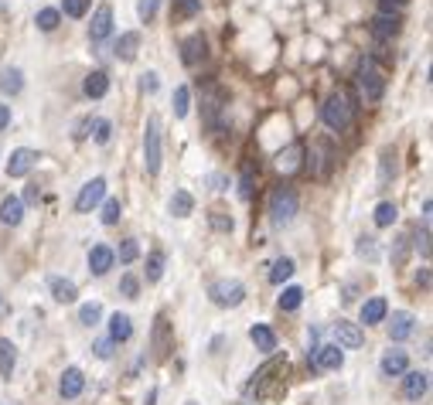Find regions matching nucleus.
<instances>
[{
	"label": "nucleus",
	"instance_id": "1",
	"mask_svg": "<svg viewBox=\"0 0 433 405\" xmlns=\"http://www.w3.org/2000/svg\"><path fill=\"white\" fill-rule=\"evenodd\" d=\"M297 208H300V198H297V191L290 188V184L273 188V194H270V218H273L276 229L290 225V222H294V214H297Z\"/></svg>",
	"mask_w": 433,
	"mask_h": 405
},
{
	"label": "nucleus",
	"instance_id": "2",
	"mask_svg": "<svg viewBox=\"0 0 433 405\" xmlns=\"http://www.w3.org/2000/svg\"><path fill=\"white\" fill-rule=\"evenodd\" d=\"M358 89H362L365 102H379L386 96V75H382L375 58H362L358 61Z\"/></svg>",
	"mask_w": 433,
	"mask_h": 405
},
{
	"label": "nucleus",
	"instance_id": "3",
	"mask_svg": "<svg viewBox=\"0 0 433 405\" xmlns=\"http://www.w3.org/2000/svg\"><path fill=\"white\" fill-rule=\"evenodd\" d=\"M143 167L150 177L160 174V119L158 116H147V126H143Z\"/></svg>",
	"mask_w": 433,
	"mask_h": 405
},
{
	"label": "nucleus",
	"instance_id": "4",
	"mask_svg": "<svg viewBox=\"0 0 433 405\" xmlns=\"http://www.w3.org/2000/svg\"><path fill=\"white\" fill-rule=\"evenodd\" d=\"M321 119H324V126L328 130H335V133H341L348 123H352V106H348V99L345 96H328L324 99V106H321Z\"/></svg>",
	"mask_w": 433,
	"mask_h": 405
},
{
	"label": "nucleus",
	"instance_id": "5",
	"mask_svg": "<svg viewBox=\"0 0 433 405\" xmlns=\"http://www.w3.org/2000/svg\"><path fill=\"white\" fill-rule=\"evenodd\" d=\"M208 296L215 300L218 307H239L246 300V286L239 279H218V283H212Z\"/></svg>",
	"mask_w": 433,
	"mask_h": 405
},
{
	"label": "nucleus",
	"instance_id": "6",
	"mask_svg": "<svg viewBox=\"0 0 433 405\" xmlns=\"http://www.w3.org/2000/svg\"><path fill=\"white\" fill-rule=\"evenodd\" d=\"M341 365H345V351L338 344H324L311 351V368H317V371H338Z\"/></svg>",
	"mask_w": 433,
	"mask_h": 405
},
{
	"label": "nucleus",
	"instance_id": "7",
	"mask_svg": "<svg viewBox=\"0 0 433 405\" xmlns=\"http://www.w3.org/2000/svg\"><path fill=\"white\" fill-rule=\"evenodd\" d=\"M102 198H106V177H93L89 184H82L79 198H76V212H93Z\"/></svg>",
	"mask_w": 433,
	"mask_h": 405
},
{
	"label": "nucleus",
	"instance_id": "8",
	"mask_svg": "<svg viewBox=\"0 0 433 405\" xmlns=\"http://www.w3.org/2000/svg\"><path fill=\"white\" fill-rule=\"evenodd\" d=\"M331 334H335V344L338 347H348V351H355V347L365 344V334H362V327H358V324H352V320H338L335 327H331Z\"/></svg>",
	"mask_w": 433,
	"mask_h": 405
},
{
	"label": "nucleus",
	"instance_id": "9",
	"mask_svg": "<svg viewBox=\"0 0 433 405\" xmlns=\"http://www.w3.org/2000/svg\"><path fill=\"white\" fill-rule=\"evenodd\" d=\"M427 392H430V375L427 371H406V378H403V399L406 402H420Z\"/></svg>",
	"mask_w": 433,
	"mask_h": 405
},
{
	"label": "nucleus",
	"instance_id": "10",
	"mask_svg": "<svg viewBox=\"0 0 433 405\" xmlns=\"http://www.w3.org/2000/svg\"><path fill=\"white\" fill-rule=\"evenodd\" d=\"M205 58H208V44H205L201 35H191V38L181 41V61H184L188 68H198Z\"/></svg>",
	"mask_w": 433,
	"mask_h": 405
},
{
	"label": "nucleus",
	"instance_id": "11",
	"mask_svg": "<svg viewBox=\"0 0 433 405\" xmlns=\"http://www.w3.org/2000/svg\"><path fill=\"white\" fill-rule=\"evenodd\" d=\"M35 164H38V150H31V147H18V150L11 154V160H7V174H11V177H28Z\"/></svg>",
	"mask_w": 433,
	"mask_h": 405
},
{
	"label": "nucleus",
	"instance_id": "12",
	"mask_svg": "<svg viewBox=\"0 0 433 405\" xmlns=\"http://www.w3.org/2000/svg\"><path fill=\"white\" fill-rule=\"evenodd\" d=\"M416 330V317L410 313V310H396L393 317H389V341H406V337H413Z\"/></svg>",
	"mask_w": 433,
	"mask_h": 405
},
{
	"label": "nucleus",
	"instance_id": "13",
	"mask_svg": "<svg viewBox=\"0 0 433 405\" xmlns=\"http://www.w3.org/2000/svg\"><path fill=\"white\" fill-rule=\"evenodd\" d=\"M109 31H113V7L99 4V11L93 14V24H89V41H106Z\"/></svg>",
	"mask_w": 433,
	"mask_h": 405
},
{
	"label": "nucleus",
	"instance_id": "14",
	"mask_svg": "<svg viewBox=\"0 0 433 405\" xmlns=\"http://www.w3.org/2000/svg\"><path fill=\"white\" fill-rule=\"evenodd\" d=\"M150 351H154V358H158V361H164V358H167V351H171V324H167V317H164V313H160L158 324H154Z\"/></svg>",
	"mask_w": 433,
	"mask_h": 405
},
{
	"label": "nucleus",
	"instance_id": "15",
	"mask_svg": "<svg viewBox=\"0 0 433 405\" xmlns=\"http://www.w3.org/2000/svg\"><path fill=\"white\" fill-rule=\"evenodd\" d=\"M379 368H382V375H386V378H399V375H406V368H410V358H406V351L393 347V351H386V354H382Z\"/></svg>",
	"mask_w": 433,
	"mask_h": 405
},
{
	"label": "nucleus",
	"instance_id": "16",
	"mask_svg": "<svg viewBox=\"0 0 433 405\" xmlns=\"http://www.w3.org/2000/svg\"><path fill=\"white\" fill-rule=\"evenodd\" d=\"M304 164V143H290L287 150L276 154V171L280 174H297Z\"/></svg>",
	"mask_w": 433,
	"mask_h": 405
},
{
	"label": "nucleus",
	"instance_id": "17",
	"mask_svg": "<svg viewBox=\"0 0 433 405\" xmlns=\"http://www.w3.org/2000/svg\"><path fill=\"white\" fill-rule=\"evenodd\" d=\"M82 388H85V375H82L79 368H65V375H61V382H59L61 399H79Z\"/></svg>",
	"mask_w": 433,
	"mask_h": 405
},
{
	"label": "nucleus",
	"instance_id": "18",
	"mask_svg": "<svg viewBox=\"0 0 433 405\" xmlns=\"http://www.w3.org/2000/svg\"><path fill=\"white\" fill-rule=\"evenodd\" d=\"M113 262H117V255L109 246H93V252H89V272L93 276H106L113 270Z\"/></svg>",
	"mask_w": 433,
	"mask_h": 405
},
{
	"label": "nucleus",
	"instance_id": "19",
	"mask_svg": "<svg viewBox=\"0 0 433 405\" xmlns=\"http://www.w3.org/2000/svg\"><path fill=\"white\" fill-rule=\"evenodd\" d=\"M386 313H389V303H386V296H372L369 303H362V324H365V327H372V324H382V320H386Z\"/></svg>",
	"mask_w": 433,
	"mask_h": 405
},
{
	"label": "nucleus",
	"instance_id": "20",
	"mask_svg": "<svg viewBox=\"0 0 433 405\" xmlns=\"http://www.w3.org/2000/svg\"><path fill=\"white\" fill-rule=\"evenodd\" d=\"M134 337V320L126 317V313H113L109 317V341L113 344H123V341H130Z\"/></svg>",
	"mask_w": 433,
	"mask_h": 405
},
{
	"label": "nucleus",
	"instance_id": "21",
	"mask_svg": "<svg viewBox=\"0 0 433 405\" xmlns=\"http://www.w3.org/2000/svg\"><path fill=\"white\" fill-rule=\"evenodd\" d=\"M372 35L375 41H389L399 35V18L396 14H379V18L372 20Z\"/></svg>",
	"mask_w": 433,
	"mask_h": 405
},
{
	"label": "nucleus",
	"instance_id": "22",
	"mask_svg": "<svg viewBox=\"0 0 433 405\" xmlns=\"http://www.w3.org/2000/svg\"><path fill=\"white\" fill-rule=\"evenodd\" d=\"M249 341L256 344V351H266V354L276 351V334L266 327V324H253V327H249Z\"/></svg>",
	"mask_w": 433,
	"mask_h": 405
},
{
	"label": "nucleus",
	"instance_id": "23",
	"mask_svg": "<svg viewBox=\"0 0 433 405\" xmlns=\"http://www.w3.org/2000/svg\"><path fill=\"white\" fill-rule=\"evenodd\" d=\"M20 218H24V205H20V198L7 194V198L0 201V222H4V225H20Z\"/></svg>",
	"mask_w": 433,
	"mask_h": 405
},
{
	"label": "nucleus",
	"instance_id": "24",
	"mask_svg": "<svg viewBox=\"0 0 433 405\" xmlns=\"http://www.w3.org/2000/svg\"><path fill=\"white\" fill-rule=\"evenodd\" d=\"M137 48H140V35L137 31H126V35H119L113 55H117L119 61H134V58H137Z\"/></svg>",
	"mask_w": 433,
	"mask_h": 405
},
{
	"label": "nucleus",
	"instance_id": "25",
	"mask_svg": "<svg viewBox=\"0 0 433 405\" xmlns=\"http://www.w3.org/2000/svg\"><path fill=\"white\" fill-rule=\"evenodd\" d=\"M82 89H85V96L89 99H102L106 92H109V75L96 68V72H89V75H85V85H82Z\"/></svg>",
	"mask_w": 433,
	"mask_h": 405
},
{
	"label": "nucleus",
	"instance_id": "26",
	"mask_svg": "<svg viewBox=\"0 0 433 405\" xmlns=\"http://www.w3.org/2000/svg\"><path fill=\"white\" fill-rule=\"evenodd\" d=\"M48 286H52V296H55L59 303H76V296H79L76 283H69V279H61V276H52Z\"/></svg>",
	"mask_w": 433,
	"mask_h": 405
},
{
	"label": "nucleus",
	"instance_id": "27",
	"mask_svg": "<svg viewBox=\"0 0 433 405\" xmlns=\"http://www.w3.org/2000/svg\"><path fill=\"white\" fill-rule=\"evenodd\" d=\"M167 212L174 214V218H188V214L195 212V198L188 191H174L171 201H167Z\"/></svg>",
	"mask_w": 433,
	"mask_h": 405
},
{
	"label": "nucleus",
	"instance_id": "28",
	"mask_svg": "<svg viewBox=\"0 0 433 405\" xmlns=\"http://www.w3.org/2000/svg\"><path fill=\"white\" fill-rule=\"evenodd\" d=\"M20 89H24V72L20 68H4L0 72V92L4 96H18Z\"/></svg>",
	"mask_w": 433,
	"mask_h": 405
},
{
	"label": "nucleus",
	"instance_id": "29",
	"mask_svg": "<svg viewBox=\"0 0 433 405\" xmlns=\"http://www.w3.org/2000/svg\"><path fill=\"white\" fill-rule=\"evenodd\" d=\"M14 368H18V347L11 344L7 337H0V375H4V378H11V375H14Z\"/></svg>",
	"mask_w": 433,
	"mask_h": 405
},
{
	"label": "nucleus",
	"instance_id": "30",
	"mask_svg": "<svg viewBox=\"0 0 433 405\" xmlns=\"http://www.w3.org/2000/svg\"><path fill=\"white\" fill-rule=\"evenodd\" d=\"M294 259H290V255H283V259H276L273 266H270V283H273V286H280V283H283V279H290V276H294Z\"/></svg>",
	"mask_w": 433,
	"mask_h": 405
},
{
	"label": "nucleus",
	"instance_id": "31",
	"mask_svg": "<svg viewBox=\"0 0 433 405\" xmlns=\"http://www.w3.org/2000/svg\"><path fill=\"white\" fill-rule=\"evenodd\" d=\"M253 188H256V164L246 160V164H242V174H239V194H242V198H253Z\"/></svg>",
	"mask_w": 433,
	"mask_h": 405
},
{
	"label": "nucleus",
	"instance_id": "32",
	"mask_svg": "<svg viewBox=\"0 0 433 405\" xmlns=\"http://www.w3.org/2000/svg\"><path fill=\"white\" fill-rule=\"evenodd\" d=\"M198 11H201V0H171V20L195 18Z\"/></svg>",
	"mask_w": 433,
	"mask_h": 405
},
{
	"label": "nucleus",
	"instance_id": "33",
	"mask_svg": "<svg viewBox=\"0 0 433 405\" xmlns=\"http://www.w3.org/2000/svg\"><path fill=\"white\" fill-rule=\"evenodd\" d=\"M393 177H396V154L393 150H382V160H379V188H389Z\"/></svg>",
	"mask_w": 433,
	"mask_h": 405
},
{
	"label": "nucleus",
	"instance_id": "34",
	"mask_svg": "<svg viewBox=\"0 0 433 405\" xmlns=\"http://www.w3.org/2000/svg\"><path fill=\"white\" fill-rule=\"evenodd\" d=\"M61 14L55 11V7H45V11H38V18H35V24H38V31H45V35H52L55 28H59Z\"/></svg>",
	"mask_w": 433,
	"mask_h": 405
},
{
	"label": "nucleus",
	"instance_id": "35",
	"mask_svg": "<svg viewBox=\"0 0 433 405\" xmlns=\"http://www.w3.org/2000/svg\"><path fill=\"white\" fill-rule=\"evenodd\" d=\"M222 106H225V92L218 89L215 82H208V96H205V113H208V119H212Z\"/></svg>",
	"mask_w": 433,
	"mask_h": 405
},
{
	"label": "nucleus",
	"instance_id": "36",
	"mask_svg": "<svg viewBox=\"0 0 433 405\" xmlns=\"http://www.w3.org/2000/svg\"><path fill=\"white\" fill-rule=\"evenodd\" d=\"M300 303H304V289L300 286H287L283 293H280V310H287V313H290V310H297Z\"/></svg>",
	"mask_w": 433,
	"mask_h": 405
},
{
	"label": "nucleus",
	"instance_id": "37",
	"mask_svg": "<svg viewBox=\"0 0 433 405\" xmlns=\"http://www.w3.org/2000/svg\"><path fill=\"white\" fill-rule=\"evenodd\" d=\"M188 109H191V89H188V85H177L174 89V116L177 119H184Z\"/></svg>",
	"mask_w": 433,
	"mask_h": 405
},
{
	"label": "nucleus",
	"instance_id": "38",
	"mask_svg": "<svg viewBox=\"0 0 433 405\" xmlns=\"http://www.w3.org/2000/svg\"><path fill=\"white\" fill-rule=\"evenodd\" d=\"M396 218H399V212H396L393 201H382V205L375 208V225H379V229H389Z\"/></svg>",
	"mask_w": 433,
	"mask_h": 405
},
{
	"label": "nucleus",
	"instance_id": "39",
	"mask_svg": "<svg viewBox=\"0 0 433 405\" xmlns=\"http://www.w3.org/2000/svg\"><path fill=\"white\" fill-rule=\"evenodd\" d=\"M164 276V252H150L147 255V283H158Z\"/></svg>",
	"mask_w": 433,
	"mask_h": 405
},
{
	"label": "nucleus",
	"instance_id": "40",
	"mask_svg": "<svg viewBox=\"0 0 433 405\" xmlns=\"http://www.w3.org/2000/svg\"><path fill=\"white\" fill-rule=\"evenodd\" d=\"M413 238H416L413 246L420 249V255H423V259H430V225H427V222H423V225H416Z\"/></svg>",
	"mask_w": 433,
	"mask_h": 405
},
{
	"label": "nucleus",
	"instance_id": "41",
	"mask_svg": "<svg viewBox=\"0 0 433 405\" xmlns=\"http://www.w3.org/2000/svg\"><path fill=\"white\" fill-rule=\"evenodd\" d=\"M99 317H102V307H99V303H82L79 307V324H85V327H96Z\"/></svg>",
	"mask_w": 433,
	"mask_h": 405
},
{
	"label": "nucleus",
	"instance_id": "42",
	"mask_svg": "<svg viewBox=\"0 0 433 405\" xmlns=\"http://www.w3.org/2000/svg\"><path fill=\"white\" fill-rule=\"evenodd\" d=\"M109 136H113V123H109V119H96V123H93V140H96L99 147H106Z\"/></svg>",
	"mask_w": 433,
	"mask_h": 405
},
{
	"label": "nucleus",
	"instance_id": "43",
	"mask_svg": "<svg viewBox=\"0 0 433 405\" xmlns=\"http://www.w3.org/2000/svg\"><path fill=\"white\" fill-rule=\"evenodd\" d=\"M358 255H362V259H369V262L379 259V246H375L372 235H362V238H358Z\"/></svg>",
	"mask_w": 433,
	"mask_h": 405
},
{
	"label": "nucleus",
	"instance_id": "44",
	"mask_svg": "<svg viewBox=\"0 0 433 405\" xmlns=\"http://www.w3.org/2000/svg\"><path fill=\"white\" fill-rule=\"evenodd\" d=\"M113 255H119V262H134V259L140 255L137 238H123V246H119V252H113Z\"/></svg>",
	"mask_w": 433,
	"mask_h": 405
},
{
	"label": "nucleus",
	"instance_id": "45",
	"mask_svg": "<svg viewBox=\"0 0 433 405\" xmlns=\"http://www.w3.org/2000/svg\"><path fill=\"white\" fill-rule=\"evenodd\" d=\"M119 293H123L126 300H137V293H140V279L134 276V272H126V276L119 279Z\"/></svg>",
	"mask_w": 433,
	"mask_h": 405
},
{
	"label": "nucleus",
	"instance_id": "46",
	"mask_svg": "<svg viewBox=\"0 0 433 405\" xmlns=\"http://www.w3.org/2000/svg\"><path fill=\"white\" fill-rule=\"evenodd\" d=\"M158 7H160V0H137V18L143 24H150L154 14H158Z\"/></svg>",
	"mask_w": 433,
	"mask_h": 405
},
{
	"label": "nucleus",
	"instance_id": "47",
	"mask_svg": "<svg viewBox=\"0 0 433 405\" xmlns=\"http://www.w3.org/2000/svg\"><path fill=\"white\" fill-rule=\"evenodd\" d=\"M119 214H123V208H119V201H117V198H109V201L102 205V225H117V222H119Z\"/></svg>",
	"mask_w": 433,
	"mask_h": 405
},
{
	"label": "nucleus",
	"instance_id": "48",
	"mask_svg": "<svg viewBox=\"0 0 433 405\" xmlns=\"http://www.w3.org/2000/svg\"><path fill=\"white\" fill-rule=\"evenodd\" d=\"M208 222H212V229H215V231H232V229H236L232 214H225V212H212V214H208Z\"/></svg>",
	"mask_w": 433,
	"mask_h": 405
},
{
	"label": "nucleus",
	"instance_id": "49",
	"mask_svg": "<svg viewBox=\"0 0 433 405\" xmlns=\"http://www.w3.org/2000/svg\"><path fill=\"white\" fill-rule=\"evenodd\" d=\"M61 11H65L69 18H85V11H89V0H61Z\"/></svg>",
	"mask_w": 433,
	"mask_h": 405
},
{
	"label": "nucleus",
	"instance_id": "50",
	"mask_svg": "<svg viewBox=\"0 0 433 405\" xmlns=\"http://www.w3.org/2000/svg\"><path fill=\"white\" fill-rule=\"evenodd\" d=\"M406 255H410V238H406V235H399V238H396V249H393V262L396 266H403V262H406Z\"/></svg>",
	"mask_w": 433,
	"mask_h": 405
},
{
	"label": "nucleus",
	"instance_id": "51",
	"mask_svg": "<svg viewBox=\"0 0 433 405\" xmlns=\"http://www.w3.org/2000/svg\"><path fill=\"white\" fill-rule=\"evenodd\" d=\"M140 89H143L147 96H154V92H158V89H160L158 72H143V75H140Z\"/></svg>",
	"mask_w": 433,
	"mask_h": 405
},
{
	"label": "nucleus",
	"instance_id": "52",
	"mask_svg": "<svg viewBox=\"0 0 433 405\" xmlns=\"http://www.w3.org/2000/svg\"><path fill=\"white\" fill-rule=\"evenodd\" d=\"M93 351H96L99 361H109V358H113V341H109V337H102V341H96Z\"/></svg>",
	"mask_w": 433,
	"mask_h": 405
},
{
	"label": "nucleus",
	"instance_id": "53",
	"mask_svg": "<svg viewBox=\"0 0 433 405\" xmlns=\"http://www.w3.org/2000/svg\"><path fill=\"white\" fill-rule=\"evenodd\" d=\"M41 201V188L38 184H28L24 188V198H20V205H38Z\"/></svg>",
	"mask_w": 433,
	"mask_h": 405
},
{
	"label": "nucleus",
	"instance_id": "54",
	"mask_svg": "<svg viewBox=\"0 0 433 405\" xmlns=\"http://www.w3.org/2000/svg\"><path fill=\"white\" fill-rule=\"evenodd\" d=\"M403 4H410V0H379V11H382V14H396Z\"/></svg>",
	"mask_w": 433,
	"mask_h": 405
},
{
	"label": "nucleus",
	"instance_id": "55",
	"mask_svg": "<svg viewBox=\"0 0 433 405\" xmlns=\"http://www.w3.org/2000/svg\"><path fill=\"white\" fill-rule=\"evenodd\" d=\"M416 283H420V286H423V289L430 286V270H427V266H423V270L416 272Z\"/></svg>",
	"mask_w": 433,
	"mask_h": 405
},
{
	"label": "nucleus",
	"instance_id": "56",
	"mask_svg": "<svg viewBox=\"0 0 433 405\" xmlns=\"http://www.w3.org/2000/svg\"><path fill=\"white\" fill-rule=\"evenodd\" d=\"M11 123V106H0V130Z\"/></svg>",
	"mask_w": 433,
	"mask_h": 405
},
{
	"label": "nucleus",
	"instance_id": "57",
	"mask_svg": "<svg viewBox=\"0 0 433 405\" xmlns=\"http://www.w3.org/2000/svg\"><path fill=\"white\" fill-rule=\"evenodd\" d=\"M154 402H158V388H154V392L147 395V405H154Z\"/></svg>",
	"mask_w": 433,
	"mask_h": 405
}]
</instances>
